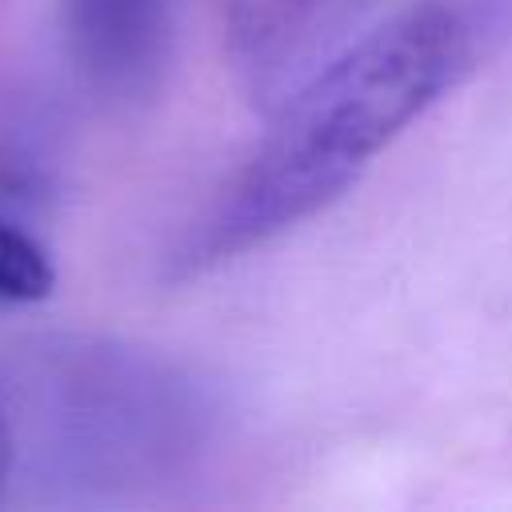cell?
I'll list each match as a JSON object with an SVG mask.
<instances>
[{
    "label": "cell",
    "mask_w": 512,
    "mask_h": 512,
    "mask_svg": "<svg viewBox=\"0 0 512 512\" xmlns=\"http://www.w3.org/2000/svg\"><path fill=\"white\" fill-rule=\"evenodd\" d=\"M72 56L120 100L148 96L172 48V0H64Z\"/></svg>",
    "instance_id": "cell-3"
},
{
    "label": "cell",
    "mask_w": 512,
    "mask_h": 512,
    "mask_svg": "<svg viewBox=\"0 0 512 512\" xmlns=\"http://www.w3.org/2000/svg\"><path fill=\"white\" fill-rule=\"evenodd\" d=\"M12 476H16V432H12V416H8V404L0 392V496L12 484Z\"/></svg>",
    "instance_id": "cell-5"
},
{
    "label": "cell",
    "mask_w": 512,
    "mask_h": 512,
    "mask_svg": "<svg viewBox=\"0 0 512 512\" xmlns=\"http://www.w3.org/2000/svg\"><path fill=\"white\" fill-rule=\"evenodd\" d=\"M56 268L40 240L0 216V304H36L52 292Z\"/></svg>",
    "instance_id": "cell-4"
},
{
    "label": "cell",
    "mask_w": 512,
    "mask_h": 512,
    "mask_svg": "<svg viewBox=\"0 0 512 512\" xmlns=\"http://www.w3.org/2000/svg\"><path fill=\"white\" fill-rule=\"evenodd\" d=\"M484 16L472 0H416L308 68L272 128L176 252L184 272L236 260L340 200L368 164L472 68Z\"/></svg>",
    "instance_id": "cell-1"
},
{
    "label": "cell",
    "mask_w": 512,
    "mask_h": 512,
    "mask_svg": "<svg viewBox=\"0 0 512 512\" xmlns=\"http://www.w3.org/2000/svg\"><path fill=\"white\" fill-rule=\"evenodd\" d=\"M36 480L104 500L168 480L204 440V396L168 360L112 340H44L0 376Z\"/></svg>",
    "instance_id": "cell-2"
}]
</instances>
